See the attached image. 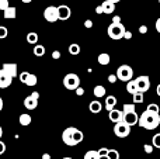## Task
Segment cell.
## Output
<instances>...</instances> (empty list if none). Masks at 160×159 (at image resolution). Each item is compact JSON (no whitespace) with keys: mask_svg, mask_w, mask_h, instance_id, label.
<instances>
[{"mask_svg":"<svg viewBox=\"0 0 160 159\" xmlns=\"http://www.w3.org/2000/svg\"><path fill=\"white\" fill-rule=\"evenodd\" d=\"M31 96H32V97H35V99H39V93H37V92H32V93H31Z\"/></svg>","mask_w":160,"mask_h":159,"instance_id":"46","label":"cell"},{"mask_svg":"<svg viewBox=\"0 0 160 159\" xmlns=\"http://www.w3.org/2000/svg\"><path fill=\"white\" fill-rule=\"evenodd\" d=\"M2 69H4L13 79L18 75V72H17V64H14V62H4L3 66H2Z\"/></svg>","mask_w":160,"mask_h":159,"instance_id":"13","label":"cell"},{"mask_svg":"<svg viewBox=\"0 0 160 159\" xmlns=\"http://www.w3.org/2000/svg\"><path fill=\"white\" fill-rule=\"evenodd\" d=\"M156 93H158V96L160 97V83L158 85V87H156Z\"/></svg>","mask_w":160,"mask_h":159,"instance_id":"48","label":"cell"},{"mask_svg":"<svg viewBox=\"0 0 160 159\" xmlns=\"http://www.w3.org/2000/svg\"><path fill=\"white\" fill-rule=\"evenodd\" d=\"M2 137H3V128L0 127V140H2Z\"/></svg>","mask_w":160,"mask_h":159,"instance_id":"50","label":"cell"},{"mask_svg":"<svg viewBox=\"0 0 160 159\" xmlns=\"http://www.w3.org/2000/svg\"><path fill=\"white\" fill-rule=\"evenodd\" d=\"M63 86L68 90H76L80 86V78L76 73H68L63 78Z\"/></svg>","mask_w":160,"mask_h":159,"instance_id":"6","label":"cell"},{"mask_svg":"<svg viewBox=\"0 0 160 159\" xmlns=\"http://www.w3.org/2000/svg\"><path fill=\"white\" fill-rule=\"evenodd\" d=\"M24 107L27 110H35L37 107H38V99L32 97V96H27V97L24 99Z\"/></svg>","mask_w":160,"mask_h":159,"instance_id":"15","label":"cell"},{"mask_svg":"<svg viewBox=\"0 0 160 159\" xmlns=\"http://www.w3.org/2000/svg\"><path fill=\"white\" fill-rule=\"evenodd\" d=\"M138 126L145 130H156L160 126V113L145 110L143 114H141L139 117Z\"/></svg>","mask_w":160,"mask_h":159,"instance_id":"1","label":"cell"},{"mask_svg":"<svg viewBox=\"0 0 160 159\" xmlns=\"http://www.w3.org/2000/svg\"><path fill=\"white\" fill-rule=\"evenodd\" d=\"M107 156L110 159H119V152L117 149H108Z\"/></svg>","mask_w":160,"mask_h":159,"instance_id":"30","label":"cell"},{"mask_svg":"<svg viewBox=\"0 0 160 159\" xmlns=\"http://www.w3.org/2000/svg\"><path fill=\"white\" fill-rule=\"evenodd\" d=\"M4 152H6V144L0 140V155H3Z\"/></svg>","mask_w":160,"mask_h":159,"instance_id":"36","label":"cell"},{"mask_svg":"<svg viewBox=\"0 0 160 159\" xmlns=\"http://www.w3.org/2000/svg\"><path fill=\"white\" fill-rule=\"evenodd\" d=\"M69 52L72 54V55H79V54H80V45L76 44V42L70 44L69 45Z\"/></svg>","mask_w":160,"mask_h":159,"instance_id":"27","label":"cell"},{"mask_svg":"<svg viewBox=\"0 0 160 159\" xmlns=\"http://www.w3.org/2000/svg\"><path fill=\"white\" fill-rule=\"evenodd\" d=\"M27 42L28 44L35 45L37 42H38V34L37 33H28L27 34Z\"/></svg>","mask_w":160,"mask_h":159,"instance_id":"25","label":"cell"},{"mask_svg":"<svg viewBox=\"0 0 160 159\" xmlns=\"http://www.w3.org/2000/svg\"><path fill=\"white\" fill-rule=\"evenodd\" d=\"M84 27L86 28H91V27H93V21H91V20H86V21H84Z\"/></svg>","mask_w":160,"mask_h":159,"instance_id":"39","label":"cell"},{"mask_svg":"<svg viewBox=\"0 0 160 159\" xmlns=\"http://www.w3.org/2000/svg\"><path fill=\"white\" fill-rule=\"evenodd\" d=\"M93 93H94V96L96 97H104L105 96V87L104 86H101V85H97L96 87H94V90H93Z\"/></svg>","mask_w":160,"mask_h":159,"instance_id":"22","label":"cell"},{"mask_svg":"<svg viewBox=\"0 0 160 159\" xmlns=\"http://www.w3.org/2000/svg\"><path fill=\"white\" fill-rule=\"evenodd\" d=\"M97 61H98L100 65H102V66H107V65H110V62H111V56H110V54L102 52V54H100V55H98Z\"/></svg>","mask_w":160,"mask_h":159,"instance_id":"20","label":"cell"},{"mask_svg":"<svg viewBox=\"0 0 160 159\" xmlns=\"http://www.w3.org/2000/svg\"><path fill=\"white\" fill-rule=\"evenodd\" d=\"M135 82H136V86H138V92L145 93V92H148V90L150 89V79H149V76H145V75L138 76V78L135 79Z\"/></svg>","mask_w":160,"mask_h":159,"instance_id":"8","label":"cell"},{"mask_svg":"<svg viewBox=\"0 0 160 159\" xmlns=\"http://www.w3.org/2000/svg\"><path fill=\"white\" fill-rule=\"evenodd\" d=\"M34 55L35 56H44L45 55V47L44 45L35 44V47H34Z\"/></svg>","mask_w":160,"mask_h":159,"instance_id":"24","label":"cell"},{"mask_svg":"<svg viewBox=\"0 0 160 159\" xmlns=\"http://www.w3.org/2000/svg\"><path fill=\"white\" fill-rule=\"evenodd\" d=\"M112 21H115V23H118V21H121V17H119V16H114V18H112Z\"/></svg>","mask_w":160,"mask_h":159,"instance_id":"45","label":"cell"},{"mask_svg":"<svg viewBox=\"0 0 160 159\" xmlns=\"http://www.w3.org/2000/svg\"><path fill=\"white\" fill-rule=\"evenodd\" d=\"M10 6V3H8V0H0V10L4 11L6 8Z\"/></svg>","mask_w":160,"mask_h":159,"instance_id":"33","label":"cell"},{"mask_svg":"<svg viewBox=\"0 0 160 159\" xmlns=\"http://www.w3.org/2000/svg\"><path fill=\"white\" fill-rule=\"evenodd\" d=\"M11 82H13V78L4 69H0V89L8 87L11 85Z\"/></svg>","mask_w":160,"mask_h":159,"instance_id":"12","label":"cell"},{"mask_svg":"<svg viewBox=\"0 0 160 159\" xmlns=\"http://www.w3.org/2000/svg\"><path fill=\"white\" fill-rule=\"evenodd\" d=\"M21 2H22V3H31L32 0H21Z\"/></svg>","mask_w":160,"mask_h":159,"instance_id":"52","label":"cell"},{"mask_svg":"<svg viewBox=\"0 0 160 159\" xmlns=\"http://www.w3.org/2000/svg\"><path fill=\"white\" fill-rule=\"evenodd\" d=\"M31 121H32V118H31L30 114H25V113L24 114H20V117H18L20 126H30Z\"/></svg>","mask_w":160,"mask_h":159,"instance_id":"21","label":"cell"},{"mask_svg":"<svg viewBox=\"0 0 160 159\" xmlns=\"http://www.w3.org/2000/svg\"><path fill=\"white\" fill-rule=\"evenodd\" d=\"M152 144H153V146H155V148H159L160 149V132H158V134L153 135Z\"/></svg>","mask_w":160,"mask_h":159,"instance_id":"29","label":"cell"},{"mask_svg":"<svg viewBox=\"0 0 160 159\" xmlns=\"http://www.w3.org/2000/svg\"><path fill=\"white\" fill-rule=\"evenodd\" d=\"M146 110H150V111H155V113H160V109H159V106L156 103H150L149 106H148Z\"/></svg>","mask_w":160,"mask_h":159,"instance_id":"32","label":"cell"},{"mask_svg":"<svg viewBox=\"0 0 160 159\" xmlns=\"http://www.w3.org/2000/svg\"><path fill=\"white\" fill-rule=\"evenodd\" d=\"M159 3H160V0H159Z\"/></svg>","mask_w":160,"mask_h":159,"instance_id":"56","label":"cell"},{"mask_svg":"<svg viewBox=\"0 0 160 159\" xmlns=\"http://www.w3.org/2000/svg\"><path fill=\"white\" fill-rule=\"evenodd\" d=\"M127 92H129L131 95H135V93L138 92V86H136V82L135 80L127 82Z\"/></svg>","mask_w":160,"mask_h":159,"instance_id":"23","label":"cell"},{"mask_svg":"<svg viewBox=\"0 0 160 159\" xmlns=\"http://www.w3.org/2000/svg\"><path fill=\"white\" fill-rule=\"evenodd\" d=\"M88 110H90L93 114H98V113L102 110V104L100 103L98 100H94V101H91V103L88 104Z\"/></svg>","mask_w":160,"mask_h":159,"instance_id":"19","label":"cell"},{"mask_svg":"<svg viewBox=\"0 0 160 159\" xmlns=\"http://www.w3.org/2000/svg\"><path fill=\"white\" fill-rule=\"evenodd\" d=\"M100 159H110V158H108L107 155H105V156H100Z\"/></svg>","mask_w":160,"mask_h":159,"instance_id":"53","label":"cell"},{"mask_svg":"<svg viewBox=\"0 0 160 159\" xmlns=\"http://www.w3.org/2000/svg\"><path fill=\"white\" fill-rule=\"evenodd\" d=\"M125 27L124 24H121V21L115 23L112 21L110 24V27L107 28V34L108 37H110L111 39H115V41H118V39H122L124 38V34H125Z\"/></svg>","mask_w":160,"mask_h":159,"instance_id":"4","label":"cell"},{"mask_svg":"<svg viewBox=\"0 0 160 159\" xmlns=\"http://www.w3.org/2000/svg\"><path fill=\"white\" fill-rule=\"evenodd\" d=\"M96 13H97V14H102V7H101V4L96 7Z\"/></svg>","mask_w":160,"mask_h":159,"instance_id":"44","label":"cell"},{"mask_svg":"<svg viewBox=\"0 0 160 159\" xmlns=\"http://www.w3.org/2000/svg\"><path fill=\"white\" fill-rule=\"evenodd\" d=\"M132 101L133 103H143V93L136 92L135 95H132Z\"/></svg>","mask_w":160,"mask_h":159,"instance_id":"28","label":"cell"},{"mask_svg":"<svg viewBox=\"0 0 160 159\" xmlns=\"http://www.w3.org/2000/svg\"><path fill=\"white\" fill-rule=\"evenodd\" d=\"M108 154V148H100L98 149V155L100 156H105Z\"/></svg>","mask_w":160,"mask_h":159,"instance_id":"35","label":"cell"},{"mask_svg":"<svg viewBox=\"0 0 160 159\" xmlns=\"http://www.w3.org/2000/svg\"><path fill=\"white\" fill-rule=\"evenodd\" d=\"M139 33H141V34H146L148 33V27H146V25H141V27H139Z\"/></svg>","mask_w":160,"mask_h":159,"instance_id":"40","label":"cell"},{"mask_svg":"<svg viewBox=\"0 0 160 159\" xmlns=\"http://www.w3.org/2000/svg\"><path fill=\"white\" fill-rule=\"evenodd\" d=\"M70 16H72V10H70L69 6H66V4L58 6V20L65 21V20L70 18Z\"/></svg>","mask_w":160,"mask_h":159,"instance_id":"11","label":"cell"},{"mask_svg":"<svg viewBox=\"0 0 160 159\" xmlns=\"http://www.w3.org/2000/svg\"><path fill=\"white\" fill-rule=\"evenodd\" d=\"M124 38L125 39H131V38H132V33H131V31H125V34H124Z\"/></svg>","mask_w":160,"mask_h":159,"instance_id":"41","label":"cell"},{"mask_svg":"<svg viewBox=\"0 0 160 159\" xmlns=\"http://www.w3.org/2000/svg\"><path fill=\"white\" fill-rule=\"evenodd\" d=\"M2 109H3V99L0 97V111H2Z\"/></svg>","mask_w":160,"mask_h":159,"instance_id":"49","label":"cell"},{"mask_svg":"<svg viewBox=\"0 0 160 159\" xmlns=\"http://www.w3.org/2000/svg\"><path fill=\"white\" fill-rule=\"evenodd\" d=\"M76 95H78V96H83V95H84V89L79 86L78 89H76Z\"/></svg>","mask_w":160,"mask_h":159,"instance_id":"38","label":"cell"},{"mask_svg":"<svg viewBox=\"0 0 160 159\" xmlns=\"http://www.w3.org/2000/svg\"><path fill=\"white\" fill-rule=\"evenodd\" d=\"M117 78L122 82H129L133 78V69L129 65H121L117 69Z\"/></svg>","mask_w":160,"mask_h":159,"instance_id":"5","label":"cell"},{"mask_svg":"<svg viewBox=\"0 0 160 159\" xmlns=\"http://www.w3.org/2000/svg\"><path fill=\"white\" fill-rule=\"evenodd\" d=\"M16 11H17V8L14 7V6H8V7L4 10L3 16H4L6 20H14V18H16V16H17Z\"/></svg>","mask_w":160,"mask_h":159,"instance_id":"17","label":"cell"},{"mask_svg":"<svg viewBox=\"0 0 160 159\" xmlns=\"http://www.w3.org/2000/svg\"><path fill=\"white\" fill-rule=\"evenodd\" d=\"M153 148H155V146H153V144H152V145H150V144H145V145H143V149H145V152H146V154H152Z\"/></svg>","mask_w":160,"mask_h":159,"instance_id":"34","label":"cell"},{"mask_svg":"<svg viewBox=\"0 0 160 159\" xmlns=\"http://www.w3.org/2000/svg\"><path fill=\"white\" fill-rule=\"evenodd\" d=\"M114 134L118 138H127L131 134V126L125 123L124 120L119 121V123H115V126H114Z\"/></svg>","mask_w":160,"mask_h":159,"instance_id":"7","label":"cell"},{"mask_svg":"<svg viewBox=\"0 0 160 159\" xmlns=\"http://www.w3.org/2000/svg\"><path fill=\"white\" fill-rule=\"evenodd\" d=\"M115 106H117L115 96H107L105 97V109H107V111H111L112 109H115Z\"/></svg>","mask_w":160,"mask_h":159,"instance_id":"18","label":"cell"},{"mask_svg":"<svg viewBox=\"0 0 160 159\" xmlns=\"http://www.w3.org/2000/svg\"><path fill=\"white\" fill-rule=\"evenodd\" d=\"M52 58L53 59H59V58H61V52H59V51H53V52H52Z\"/></svg>","mask_w":160,"mask_h":159,"instance_id":"42","label":"cell"},{"mask_svg":"<svg viewBox=\"0 0 160 159\" xmlns=\"http://www.w3.org/2000/svg\"><path fill=\"white\" fill-rule=\"evenodd\" d=\"M84 140V135L76 127H69L66 128L63 132H62V141H63L65 145L68 146H76L79 145L82 141Z\"/></svg>","mask_w":160,"mask_h":159,"instance_id":"2","label":"cell"},{"mask_svg":"<svg viewBox=\"0 0 160 159\" xmlns=\"http://www.w3.org/2000/svg\"><path fill=\"white\" fill-rule=\"evenodd\" d=\"M44 17H45V20L49 23L58 21V7H55V6H48L44 10Z\"/></svg>","mask_w":160,"mask_h":159,"instance_id":"9","label":"cell"},{"mask_svg":"<svg viewBox=\"0 0 160 159\" xmlns=\"http://www.w3.org/2000/svg\"><path fill=\"white\" fill-rule=\"evenodd\" d=\"M52 2H61V0H52Z\"/></svg>","mask_w":160,"mask_h":159,"instance_id":"55","label":"cell"},{"mask_svg":"<svg viewBox=\"0 0 160 159\" xmlns=\"http://www.w3.org/2000/svg\"><path fill=\"white\" fill-rule=\"evenodd\" d=\"M7 35H8V30L4 25H0V39H4Z\"/></svg>","mask_w":160,"mask_h":159,"instance_id":"31","label":"cell"},{"mask_svg":"<svg viewBox=\"0 0 160 159\" xmlns=\"http://www.w3.org/2000/svg\"><path fill=\"white\" fill-rule=\"evenodd\" d=\"M101 7H102V13L104 14H112L115 11V3L105 0V2H102Z\"/></svg>","mask_w":160,"mask_h":159,"instance_id":"16","label":"cell"},{"mask_svg":"<svg viewBox=\"0 0 160 159\" xmlns=\"http://www.w3.org/2000/svg\"><path fill=\"white\" fill-rule=\"evenodd\" d=\"M62 159H73V158H70V156H65V158H62Z\"/></svg>","mask_w":160,"mask_h":159,"instance_id":"54","label":"cell"},{"mask_svg":"<svg viewBox=\"0 0 160 159\" xmlns=\"http://www.w3.org/2000/svg\"><path fill=\"white\" fill-rule=\"evenodd\" d=\"M155 27H156V31H158V33H160V17L158 20H156V24H155Z\"/></svg>","mask_w":160,"mask_h":159,"instance_id":"43","label":"cell"},{"mask_svg":"<svg viewBox=\"0 0 160 159\" xmlns=\"http://www.w3.org/2000/svg\"><path fill=\"white\" fill-rule=\"evenodd\" d=\"M42 159H51V155L49 154H44L42 155Z\"/></svg>","mask_w":160,"mask_h":159,"instance_id":"47","label":"cell"},{"mask_svg":"<svg viewBox=\"0 0 160 159\" xmlns=\"http://www.w3.org/2000/svg\"><path fill=\"white\" fill-rule=\"evenodd\" d=\"M117 79H118L117 78V75H110L108 76V82H110V83H115Z\"/></svg>","mask_w":160,"mask_h":159,"instance_id":"37","label":"cell"},{"mask_svg":"<svg viewBox=\"0 0 160 159\" xmlns=\"http://www.w3.org/2000/svg\"><path fill=\"white\" fill-rule=\"evenodd\" d=\"M108 2H112V3H115V4H117V3L121 2V0H108Z\"/></svg>","mask_w":160,"mask_h":159,"instance_id":"51","label":"cell"},{"mask_svg":"<svg viewBox=\"0 0 160 159\" xmlns=\"http://www.w3.org/2000/svg\"><path fill=\"white\" fill-rule=\"evenodd\" d=\"M122 111H124V117H122V120H124L125 123L129 124L131 127L138 124L139 115L136 114L135 103H127V104H124V109H122Z\"/></svg>","mask_w":160,"mask_h":159,"instance_id":"3","label":"cell"},{"mask_svg":"<svg viewBox=\"0 0 160 159\" xmlns=\"http://www.w3.org/2000/svg\"><path fill=\"white\" fill-rule=\"evenodd\" d=\"M83 159H100L98 151H94V149H91V151H87L84 154V158H83Z\"/></svg>","mask_w":160,"mask_h":159,"instance_id":"26","label":"cell"},{"mask_svg":"<svg viewBox=\"0 0 160 159\" xmlns=\"http://www.w3.org/2000/svg\"><path fill=\"white\" fill-rule=\"evenodd\" d=\"M20 80H21V83H24L25 86L32 87L37 85V76L30 72H22V73H20Z\"/></svg>","mask_w":160,"mask_h":159,"instance_id":"10","label":"cell"},{"mask_svg":"<svg viewBox=\"0 0 160 159\" xmlns=\"http://www.w3.org/2000/svg\"><path fill=\"white\" fill-rule=\"evenodd\" d=\"M122 117H124V111H121V110L112 109L111 111H108V118H110V121H112L114 124L122 121Z\"/></svg>","mask_w":160,"mask_h":159,"instance_id":"14","label":"cell"}]
</instances>
